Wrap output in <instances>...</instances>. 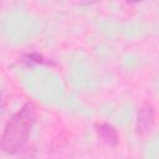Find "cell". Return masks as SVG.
I'll use <instances>...</instances> for the list:
<instances>
[{
	"label": "cell",
	"mask_w": 159,
	"mask_h": 159,
	"mask_svg": "<svg viewBox=\"0 0 159 159\" xmlns=\"http://www.w3.org/2000/svg\"><path fill=\"white\" fill-rule=\"evenodd\" d=\"M37 107L34 102H26L6 123L0 147L7 154H15L26 144L30 132L36 122Z\"/></svg>",
	"instance_id": "obj_1"
},
{
	"label": "cell",
	"mask_w": 159,
	"mask_h": 159,
	"mask_svg": "<svg viewBox=\"0 0 159 159\" xmlns=\"http://www.w3.org/2000/svg\"><path fill=\"white\" fill-rule=\"evenodd\" d=\"M155 124V111L150 103H144L139 111L137 117V134L142 138L150 134Z\"/></svg>",
	"instance_id": "obj_2"
},
{
	"label": "cell",
	"mask_w": 159,
	"mask_h": 159,
	"mask_svg": "<svg viewBox=\"0 0 159 159\" xmlns=\"http://www.w3.org/2000/svg\"><path fill=\"white\" fill-rule=\"evenodd\" d=\"M94 129L96 133L98 135V138L104 142L109 147H117L119 143V135L117 133V129L107 123V122H101V123H96L94 124Z\"/></svg>",
	"instance_id": "obj_3"
},
{
	"label": "cell",
	"mask_w": 159,
	"mask_h": 159,
	"mask_svg": "<svg viewBox=\"0 0 159 159\" xmlns=\"http://www.w3.org/2000/svg\"><path fill=\"white\" fill-rule=\"evenodd\" d=\"M25 61H27L29 63H32V62H35V63H41V65H45V63H48V61H46V58H43L40 53H37V52H32V53H29L27 56H26V60Z\"/></svg>",
	"instance_id": "obj_4"
},
{
	"label": "cell",
	"mask_w": 159,
	"mask_h": 159,
	"mask_svg": "<svg viewBox=\"0 0 159 159\" xmlns=\"http://www.w3.org/2000/svg\"><path fill=\"white\" fill-rule=\"evenodd\" d=\"M128 4H132V5H134V4H139V2H142V1H144V0H125Z\"/></svg>",
	"instance_id": "obj_5"
},
{
	"label": "cell",
	"mask_w": 159,
	"mask_h": 159,
	"mask_svg": "<svg viewBox=\"0 0 159 159\" xmlns=\"http://www.w3.org/2000/svg\"><path fill=\"white\" fill-rule=\"evenodd\" d=\"M1 113H2V98L0 96V116H1Z\"/></svg>",
	"instance_id": "obj_6"
}]
</instances>
